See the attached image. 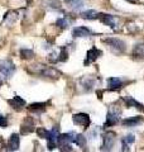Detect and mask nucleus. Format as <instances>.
I'll list each match as a JSON object with an SVG mask.
<instances>
[{
  "label": "nucleus",
  "mask_w": 144,
  "mask_h": 152,
  "mask_svg": "<svg viewBox=\"0 0 144 152\" xmlns=\"http://www.w3.org/2000/svg\"><path fill=\"white\" fill-rule=\"evenodd\" d=\"M124 102H125L127 107H134V108L139 109V110L144 112V105H143V104H140L139 102H137L134 98H132V96H125V98H124Z\"/></svg>",
  "instance_id": "obj_14"
},
{
  "label": "nucleus",
  "mask_w": 144,
  "mask_h": 152,
  "mask_svg": "<svg viewBox=\"0 0 144 152\" xmlns=\"http://www.w3.org/2000/svg\"><path fill=\"white\" fill-rule=\"evenodd\" d=\"M99 19L104 23L105 26H108L110 28H113V29H115V26H116V23H115L114 15H110V14H99Z\"/></svg>",
  "instance_id": "obj_9"
},
{
  "label": "nucleus",
  "mask_w": 144,
  "mask_h": 152,
  "mask_svg": "<svg viewBox=\"0 0 144 152\" xmlns=\"http://www.w3.org/2000/svg\"><path fill=\"white\" fill-rule=\"evenodd\" d=\"M19 145H20V140H19V136L17 133H13L10 136V138L8 141V150L9 151H17L19 148Z\"/></svg>",
  "instance_id": "obj_10"
},
{
  "label": "nucleus",
  "mask_w": 144,
  "mask_h": 152,
  "mask_svg": "<svg viewBox=\"0 0 144 152\" xmlns=\"http://www.w3.org/2000/svg\"><path fill=\"white\" fill-rule=\"evenodd\" d=\"M28 109L34 113H42L46 109V104L44 103H34V104H31V105L28 107Z\"/></svg>",
  "instance_id": "obj_19"
},
{
  "label": "nucleus",
  "mask_w": 144,
  "mask_h": 152,
  "mask_svg": "<svg viewBox=\"0 0 144 152\" xmlns=\"http://www.w3.org/2000/svg\"><path fill=\"white\" fill-rule=\"evenodd\" d=\"M20 56H22V58L29 60V58H32V57L34 56V52H33L32 50H22L20 51Z\"/></svg>",
  "instance_id": "obj_23"
},
{
  "label": "nucleus",
  "mask_w": 144,
  "mask_h": 152,
  "mask_svg": "<svg viewBox=\"0 0 144 152\" xmlns=\"http://www.w3.org/2000/svg\"><path fill=\"white\" fill-rule=\"evenodd\" d=\"M73 142L79 147H85L86 146V137L84 134H75V140Z\"/></svg>",
  "instance_id": "obj_22"
},
{
  "label": "nucleus",
  "mask_w": 144,
  "mask_h": 152,
  "mask_svg": "<svg viewBox=\"0 0 144 152\" xmlns=\"http://www.w3.org/2000/svg\"><path fill=\"white\" fill-rule=\"evenodd\" d=\"M133 56H134V58L144 60V43L135 45V47L133 50Z\"/></svg>",
  "instance_id": "obj_16"
},
{
  "label": "nucleus",
  "mask_w": 144,
  "mask_h": 152,
  "mask_svg": "<svg viewBox=\"0 0 144 152\" xmlns=\"http://www.w3.org/2000/svg\"><path fill=\"white\" fill-rule=\"evenodd\" d=\"M120 121V110L115 108H111L110 110L108 112V117H106V123H105L104 127H111L118 124Z\"/></svg>",
  "instance_id": "obj_6"
},
{
  "label": "nucleus",
  "mask_w": 144,
  "mask_h": 152,
  "mask_svg": "<svg viewBox=\"0 0 144 152\" xmlns=\"http://www.w3.org/2000/svg\"><path fill=\"white\" fill-rule=\"evenodd\" d=\"M108 86L110 90H120L123 86V81L119 77H110L108 79Z\"/></svg>",
  "instance_id": "obj_11"
},
{
  "label": "nucleus",
  "mask_w": 144,
  "mask_h": 152,
  "mask_svg": "<svg viewBox=\"0 0 144 152\" xmlns=\"http://www.w3.org/2000/svg\"><path fill=\"white\" fill-rule=\"evenodd\" d=\"M143 123V118L142 117H134V118H128V119L123 121V126L124 127H137Z\"/></svg>",
  "instance_id": "obj_13"
},
{
  "label": "nucleus",
  "mask_w": 144,
  "mask_h": 152,
  "mask_svg": "<svg viewBox=\"0 0 144 152\" xmlns=\"http://www.w3.org/2000/svg\"><path fill=\"white\" fill-rule=\"evenodd\" d=\"M56 26H58L60 28H67V27L70 26V22L67 20L66 18H60L56 22Z\"/></svg>",
  "instance_id": "obj_26"
},
{
  "label": "nucleus",
  "mask_w": 144,
  "mask_h": 152,
  "mask_svg": "<svg viewBox=\"0 0 144 152\" xmlns=\"http://www.w3.org/2000/svg\"><path fill=\"white\" fill-rule=\"evenodd\" d=\"M58 136H60V129L58 127L53 128L51 131H46L44 133V138L48 142V148L49 150H53L55 147L57 146V141H58Z\"/></svg>",
  "instance_id": "obj_3"
},
{
  "label": "nucleus",
  "mask_w": 144,
  "mask_h": 152,
  "mask_svg": "<svg viewBox=\"0 0 144 152\" xmlns=\"http://www.w3.org/2000/svg\"><path fill=\"white\" fill-rule=\"evenodd\" d=\"M17 18H18V13L17 12H8L5 18H4V23L8 24V26H12L13 23L17 20Z\"/></svg>",
  "instance_id": "obj_18"
},
{
  "label": "nucleus",
  "mask_w": 144,
  "mask_h": 152,
  "mask_svg": "<svg viewBox=\"0 0 144 152\" xmlns=\"http://www.w3.org/2000/svg\"><path fill=\"white\" fill-rule=\"evenodd\" d=\"M44 5L51 10H60L61 9V3L57 1V0H46Z\"/></svg>",
  "instance_id": "obj_20"
},
{
  "label": "nucleus",
  "mask_w": 144,
  "mask_h": 152,
  "mask_svg": "<svg viewBox=\"0 0 144 152\" xmlns=\"http://www.w3.org/2000/svg\"><path fill=\"white\" fill-rule=\"evenodd\" d=\"M65 1L73 10H81L85 7V0H65Z\"/></svg>",
  "instance_id": "obj_15"
},
{
  "label": "nucleus",
  "mask_w": 144,
  "mask_h": 152,
  "mask_svg": "<svg viewBox=\"0 0 144 152\" xmlns=\"http://www.w3.org/2000/svg\"><path fill=\"white\" fill-rule=\"evenodd\" d=\"M15 71V66L10 60H1L0 61V77L3 80L10 79Z\"/></svg>",
  "instance_id": "obj_1"
},
{
  "label": "nucleus",
  "mask_w": 144,
  "mask_h": 152,
  "mask_svg": "<svg viewBox=\"0 0 144 152\" xmlns=\"http://www.w3.org/2000/svg\"><path fill=\"white\" fill-rule=\"evenodd\" d=\"M104 42L109 45L110 50H111L114 53H118V55L123 53V52L125 51V48H127L125 42L119 39V38H106V39H104Z\"/></svg>",
  "instance_id": "obj_2"
},
{
  "label": "nucleus",
  "mask_w": 144,
  "mask_h": 152,
  "mask_svg": "<svg viewBox=\"0 0 144 152\" xmlns=\"http://www.w3.org/2000/svg\"><path fill=\"white\" fill-rule=\"evenodd\" d=\"M103 55V52L100 51L99 48H96V47H92V48H90L89 51H87V53H86V60H85V66H87L89 64H91V62H95L96 60L99 58L100 56Z\"/></svg>",
  "instance_id": "obj_7"
},
{
  "label": "nucleus",
  "mask_w": 144,
  "mask_h": 152,
  "mask_svg": "<svg viewBox=\"0 0 144 152\" xmlns=\"http://www.w3.org/2000/svg\"><path fill=\"white\" fill-rule=\"evenodd\" d=\"M91 29L87 27H76L72 29V36L75 38H84V37H89L91 36Z\"/></svg>",
  "instance_id": "obj_8"
},
{
  "label": "nucleus",
  "mask_w": 144,
  "mask_h": 152,
  "mask_svg": "<svg viewBox=\"0 0 144 152\" xmlns=\"http://www.w3.org/2000/svg\"><path fill=\"white\" fill-rule=\"evenodd\" d=\"M82 83H84V86H86V89H87V90H91V89H92V86L95 85V81L92 79H90V77H85L82 80Z\"/></svg>",
  "instance_id": "obj_25"
},
{
  "label": "nucleus",
  "mask_w": 144,
  "mask_h": 152,
  "mask_svg": "<svg viewBox=\"0 0 144 152\" xmlns=\"http://www.w3.org/2000/svg\"><path fill=\"white\" fill-rule=\"evenodd\" d=\"M67 58H68V52L63 47V48H61V53L58 55V61L60 62H65V61H67Z\"/></svg>",
  "instance_id": "obj_24"
},
{
  "label": "nucleus",
  "mask_w": 144,
  "mask_h": 152,
  "mask_svg": "<svg viewBox=\"0 0 144 152\" xmlns=\"http://www.w3.org/2000/svg\"><path fill=\"white\" fill-rule=\"evenodd\" d=\"M72 121H73V123L76 126H80V127H82V128H87L90 126V117H89V114H86V113H79V114H75L73 117H72Z\"/></svg>",
  "instance_id": "obj_5"
},
{
  "label": "nucleus",
  "mask_w": 144,
  "mask_h": 152,
  "mask_svg": "<svg viewBox=\"0 0 144 152\" xmlns=\"http://www.w3.org/2000/svg\"><path fill=\"white\" fill-rule=\"evenodd\" d=\"M116 142V137H115L114 132H106L103 134V145H101V151H110Z\"/></svg>",
  "instance_id": "obj_4"
},
{
  "label": "nucleus",
  "mask_w": 144,
  "mask_h": 152,
  "mask_svg": "<svg viewBox=\"0 0 144 152\" xmlns=\"http://www.w3.org/2000/svg\"><path fill=\"white\" fill-rule=\"evenodd\" d=\"M125 1H128V3H132V4H138L140 0H125Z\"/></svg>",
  "instance_id": "obj_29"
},
{
  "label": "nucleus",
  "mask_w": 144,
  "mask_h": 152,
  "mask_svg": "<svg viewBox=\"0 0 144 152\" xmlns=\"http://www.w3.org/2000/svg\"><path fill=\"white\" fill-rule=\"evenodd\" d=\"M33 131H34V121H33L32 118H28L22 124V133L27 134V133H31Z\"/></svg>",
  "instance_id": "obj_12"
},
{
  "label": "nucleus",
  "mask_w": 144,
  "mask_h": 152,
  "mask_svg": "<svg viewBox=\"0 0 144 152\" xmlns=\"http://www.w3.org/2000/svg\"><path fill=\"white\" fill-rule=\"evenodd\" d=\"M9 104H10L13 108H15V109H22L24 105H25V100L22 99L20 96H14L13 99L9 100Z\"/></svg>",
  "instance_id": "obj_17"
},
{
  "label": "nucleus",
  "mask_w": 144,
  "mask_h": 152,
  "mask_svg": "<svg viewBox=\"0 0 144 152\" xmlns=\"http://www.w3.org/2000/svg\"><path fill=\"white\" fill-rule=\"evenodd\" d=\"M81 17L84 19H90V20H92V19H99V13L95 12V10H87V12H84L81 14Z\"/></svg>",
  "instance_id": "obj_21"
},
{
  "label": "nucleus",
  "mask_w": 144,
  "mask_h": 152,
  "mask_svg": "<svg viewBox=\"0 0 144 152\" xmlns=\"http://www.w3.org/2000/svg\"><path fill=\"white\" fill-rule=\"evenodd\" d=\"M121 141H124V142H125V143H128V145H132L133 142L135 141V137H134L133 134H128V136H125V137H123Z\"/></svg>",
  "instance_id": "obj_27"
},
{
  "label": "nucleus",
  "mask_w": 144,
  "mask_h": 152,
  "mask_svg": "<svg viewBox=\"0 0 144 152\" xmlns=\"http://www.w3.org/2000/svg\"><path fill=\"white\" fill-rule=\"evenodd\" d=\"M0 127L1 128H7L8 127V119H7V117H4L0 114Z\"/></svg>",
  "instance_id": "obj_28"
}]
</instances>
